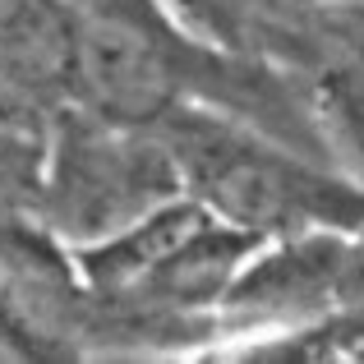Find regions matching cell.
I'll use <instances>...</instances> for the list:
<instances>
[{"instance_id": "obj_1", "label": "cell", "mask_w": 364, "mask_h": 364, "mask_svg": "<svg viewBox=\"0 0 364 364\" xmlns=\"http://www.w3.org/2000/svg\"><path fill=\"white\" fill-rule=\"evenodd\" d=\"M161 124L171 129L166 148L180 166L185 189L226 222L263 240H295L314 231H364V194L300 166L295 157H282L249 134L203 116L171 111Z\"/></svg>"}, {"instance_id": "obj_3", "label": "cell", "mask_w": 364, "mask_h": 364, "mask_svg": "<svg viewBox=\"0 0 364 364\" xmlns=\"http://www.w3.org/2000/svg\"><path fill=\"white\" fill-rule=\"evenodd\" d=\"M74 97L97 120L143 129L161 124L180 102V74L171 51L120 9L79 14V60Z\"/></svg>"}, {"instance_id": "obj_7", "label": "cell", "mask_w": 364, "mask_h": 364, "mask_svg": "<svg viewBox=\"0 0 364 364\" xmlns=\"http://www.w3.org/2000/svg\"><path fill=\"white\" fill-rule=\"evenodd\" d=\"M323 107L346 143L364 157V65H341L323 79Z\"/></svg>"}, {"instance_id": "obj_4", "label": "cell", "mask_w": 364, "mask_h": 364, "mask_svg": "<svg viewBox=\"0 0 364 364\" xmlns=\"http://www.w3.org/2000/svg\"><path fill=\"white\" fill-rule=\"evenodd\" d=\"M79 14L60 0H0V83L23 97L74 92Z\"/></svg>"}, {"instance_id": "obj_2", "label": "cell", "mask_w": 364, "mask_h": 364, "mask_svg": "<svg viewBox=\"0 0 364 364\" xmlns=\"http://www.w3.org/2000/svg\"><path fill=\"white\" fill-rule=\"evenodd\" d=\"M129 134L124 124L88 116V124H70L51 148V203L79 245L129 226L185 185L166 143L152 148Z\"/></svg>"}, {"instance_id": "obj_5", "label": "cell", "mask_w": 364, "mask_h": 364, "mask_svg": "<svg viewBox=\"0 0 364 364\" xmlns=\"http://www.w3.org/2000/svg\"><path fill=\"white\" fill-rule=\"evenodd\" d=\"M208 217H213V208H208L203 198L176 194V198H166V203L148 208L143 217H134V222L120 226V231L79 245L74 258H79L88 286H97V291H111V295L139 291V286L152 277V267L166 263Z\"/></svg>"}, {"instance_id": "obj_6", "label": "cell", "mask_w": 364, "mask_h": 364, "mask_svg": "<svg viewBox=\"0 0 364 364\" xmlns=\"http://www.w3.org/2000/svg\"><path fill=\"white\" fill-rule=\"evenodd\" d=\"M46 157L42 134L33 129V116L23 107V92L0 83V194L14 185H28Z\"/></svg>"}]
</instances>
